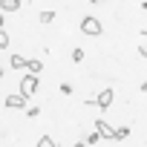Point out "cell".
Returning a JSON list of instances; mask_svg holds the SVG:
<instances>
[{
  "instance_id": "cell-15",
  "label": "cell",
  "mask_w": 147,
  "mask_h": 147,
  "mask_svg": "<svg viewBox=\"0 0 147 147\" xmlns=\"http://www.w3.org/2000/svg\"><path fill=\"white\" fill-rule=\"evenodd\" d=\"M138 55H141V58H147V43H141V46H138Z\"/></svg>"
},
{
  "instance_id": "cell-17",
  "label": "cell",
  "mask_w": 147,
  "mask_h": 147,
  "mask_svg": "<svg viewBox=\"0 0 147 147\" xmlns=\"http://www.w3.org/2000/svg\"><path fill=\"white\" fill-rule=\"evenodd\" d=\"M3 15H6V12H0V26H3Z\"/></svg>"
},
{
  "instance_id": "cell-7",
  "label": "cell",
  "mask_w": 147,
  "mask_h": 147,
  "mask_svg": "<svg viewBox=\"0 0 147 147\" xmlns=\"http://www.w3.org/2000/svg\"><path fill=\"white\" fill-rule=\"evenodd\" d=\"M9 63H12L15 69H26V63H29V61H26L23 55H12V58H9Z\"/></svg>"
},
{
  "instance_id": "cell-19",
  "label": "cell",
  "mask_w": 147,
  "mask_h": 147,
  "mask_svg": "<svg viewBox=\"0 0 147 147\" xmlns=\"http://www.w3.org/2000/svg\"><path fill=\"white\" fill-rule=\"evenodd\" d=\"M90 3H101V0H90Z\"/></svg>"
},
{
  "instance_id": "cell-6",
  "label": "cell",
  "mask_w": 147,
  "mask_h": 147,
  "mask_svg": "<svg viewBox=\"0 0 147 147\" xmlns=\"http://www.w3.org/2000/svg\"><path fill=\"white\" fill-rule=\"evenodd\" d=\"M20 0H0V12H18Z\"/></svg>"
},
{
  "instance_id": "cell-10",
  "label": "cell",
  "mask_w": 147,
  "mask_h": 147,
  "mask_svg": "<svg viewBox=\"0 0 147 147\" xmlns=\"http://www.w3.org/2000/svg\"><path fill=\"white\" fill-rule=\"evenodd\" d=\"M52 20H55V12L52 9H43L40 12V23H52Z\"/></svg>"
},
{
  "instance_id": "cell-1",
  "label": "cell",
  "mask_w": 147,
  "mask_h": 147,
  "mask_svg": "<svg viewBox=\"0 0 147 147\" xmlns=\"http://www.w3.org/2000/svg\"><path fill=\"white\" fill-rule=\"evenodd\" d=\"M38 84H40V78H38V72H26V75L20 78V92H23L26 98H32V95L38 92Z\"/></svg>"
},
{
  "instance_id": "cell-8",
  "label": "cell",
  "mask_w": 147,
  "mask_h": 147,
  "mask_svg": "<svg viewBox=\"0 0 147 147\" xmlns=\"http://www.w3.org/2000/svg\"><path fill=\"white\" fill-rule=\"evenodd\" d=\"M26 69H29V72H38V75H40V72H43V63H40L38 58H32V61L26 63Z\"/></svg>"
},
{
  "instance_id": "cell-9",
  "label": "cell",
  "mask_w": 147,
  "mask_h": 147,
  "mask_svg": "<svg viewBox=\"0 0 147 147\" xmlns=\"http://www.w3.org/2000/svg\"><path fill=\"white\" fill-rule=\"evenodd\" d=\"M9 40H12V38H9V32L0 26V49H9Z\"/></svg>"
},
{
  "instance_id": "cell-16",
  "label": "cell",
  "mask_w": 147,
  "mask_h": 147,
  "mask_svg": "<svg viewBox=\"0 0 147 147\" xmlns=\"http://www.w3.org/2000/svg\"><path fill=\"white\" fill-rule=\"evenodd\" d=\"M141 92H147V81H141Z\"/></svg>"
},
{
  "instance_id": "cell-12",
  "label": "cell",
  "mask_w": 147,
  "mask_h": 147,
  "mask_svg": "<svg viewBox=\"0 0 147 147\" xmlns=\"http://www.w3.org/2000/svg\"><path fill=\"white\" fill-rule=\"evenodd\" d=\"M127 136H130V130H127V127H118V130L113 133V138H115V141H121V138H127Z\"/></svg>"
},
{
  "instance_id": "cell-14",
  "label": "cell",
  "mask_w": 147,
  "mask_h": 147,
  "mask_svg": "<svg viewBox=\"0 0 147 147\" xmlns=\"http://www.w3.org/2000/svg\"><path fill=\"white\" fill-rule=\"evenodd\" d=\"M98 138H101V133H98V130H95V133H90V136H87V141H90V144H95V141H98Z\"/></svg>"
},
{
  "instance_id": "cell-3",
  "label": "cell",
  "mask_w": 147,
  "mask_h": 147,
  "mask_svg": "<svg viewBox=\"0 0 147 147\" xmlns=\"http://www.w3.org/2000/svg\"><path fill=\"white\" fill-rule=\"evenodd\" d=\"M6 107H9V110H23V107H26V95H23V92L6 95Z\"/></svg>"
},
{
  "instance_id": "cell-5",
  "label": "cell",
  "mask_w": 147,
  "mask_h": 147,
  "mask_svg": "<svg viewBox=\"0 0 147 147\" xmlns=\"http://www.w3.org/2000/svg\"><path fill=\"white\" fill-rule=\"evenodd\" d=\"M95 130L101 133V138H113V133H115V130H113V127H110L104 118H98V121H95Z\"/></svg>"
},
{
  "instance_id": "cell-18",
  "label": "cell",
  "mask_w": 147,
  "mask_h": 147,
  "mask_svg": "<svg viewBox=\"0 0 147 147\" xmlns=\"http://www.w3.org/2000/svg\"><path fill=\"white\" fill-rule=\"evenodd\" d=\"M0 78H3V66H0Z\"/></svg>"
},
{
  "instance_id": "cell-13",
  "label": "cell",
  "mask_w": 147,
  "mask_h": 147,
  "mask_svg": "<svg viewBox=\"0 0 147 147\" xmlns=\"http://www.w3.org/2000/svg\"><path fill=\"white\" fill-rule=\"evenodd\" d=\"M38 144H40V147H55V138H52V136H40Z\"/></svg>"
},
{
  "instance_id": "cell-4",
  "label": "cell",
  "mask_w": 147,
  "mask_h": 147,
  "mask_svg": "<svg viewBox=\"0 0 147 147\" xmlns=\"http://www.w3.org/2000/svg\"><path fill=\"white\" fill-rule=\"evenodd\" d=\"M113 101H115V92H113V90H101V92H98V98H95V104H98L101 110H110V104H113Z\"/></svg>"
},
{
  "instance_id": "cell-2",
  "label": "cell",
  "mask_w": 147,
  "mask_h": 147,
  "mask_svg": "<svg viewBox=\"0 0 147 147\" xmlns=\"http://www.w3.org/2000/svg\"><path fill=\"white\" fill-rule=\"evenodd\" d=\"M81 32H84V35H92V38H95V35H101L104 29H101V20H98V18L87 15V18L81 20Z\"/></svg>"
},
{
  "instance_id": "cell-11",
  "label": "cell",
  "mask_w": 147,
  "mask_h": 147,
  "mask_svg": "<svg viewBox=\"0 0 147 147\" xmlns=\"http://www.w3.org/2000/svg\"><path fill=\"white\" fill-rule=\"evenodd\" d=\"M84 58H87V52H84L81 46H78V49H72V61H75V63H81Z\"/></svg>"
}]
</instances>
